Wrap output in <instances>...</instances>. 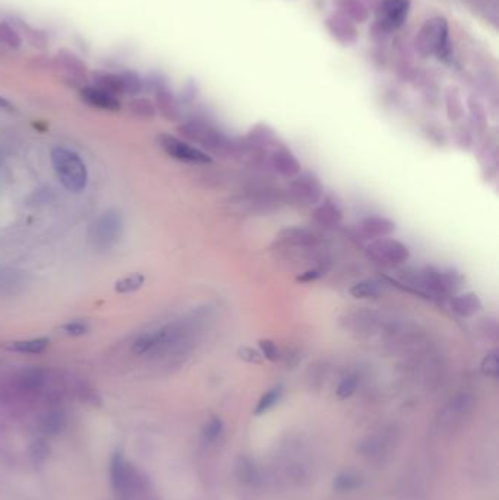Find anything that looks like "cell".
<instances>
[{
    "mask_svg": "<svg viewBox=\"0 0 499 500\" xmlns=\"http://www.w3.org/2000/svg\"><path fill=\"white\" fill-rule=\"evenodd\" d=\"M208 307H201L180 319L147 331L133 341L132 351L137 356H148L152 360L179 357L189 350L197 331L208 319Z\"/></svg>",
    "mask_w": 499,
    "mask_h": 500,
    "instance_id": "obj_1",
    "label": "cell"
},
{
    "mask_svg": "<svg viewBox=\"0 0 499 500\" xmlns=\"http://www.w3.org/2000/svg\"><path fill=\"white\" fill-rule=\"evenodd\" d=\"M110 485L119 500H132L147 492L148 478L125 458L122 451H116L110 461Z\"/></svg>",
    "mask_w": 499,
    "mask_h": 500,
    "instance_id": "obj_2",
    "label": "cell"
},
{
    "mask_svg": "<svg viewBox=\"0 0 499 500\" xmlns=\"http://www.w3.org/2000/svg\"><path fill=\"white\" fill-rule=\"evenodd\" d=\"M51 165L59 182L73 194H80L88 185V168L80 154L75 151L56 146L50 154Z\"/></svg>",
    "mask_w": 499,
    "mask_h": 500,
    "instance_id": "obj_3",
    "label": "cell"
},
{
    "mask_svg": "<svg viewBox=\"0 0 499 500\" xmlns=\"http://www.w3.org/2000/svg\"><path fill=\"white\" fill-rule=\"evenodd\" d=\"M180 133L192 142L199 144L207 151L220 157H238L242 156L243 144H236L216 127L204 122H190L180 127Z\"/></svg>",
    "mask_w": 499,
    "mask_h": 500,
    "instance_id": "obj_4",
    "label": "cell"
},
{
    "mask_svg": "<svg viewBox=\"0 0 499 500\" xmlns=\"http://www.w3.org/2000/svg\"><path fill=\"white\" fill-rule=\"evenodd\" d=\"M463 280V275L454 268L425 266L421 271L413 274L407 284L433 296H447L454 294L462 287Z\"/></svg>",
    "mask_w": 499,
    "mask_h": 500,
    "instance_id": "obj_5",
    "label": "cell"
},
{
    "mask_svg": "<svg viewBox=\"0 0 499 500\" xmlns=\"http://www.w3.org/2000/svg\"><path fill=\"white\" fill-rule=\"evenodd\" d=\"M416 46L421 54L436 56L438 59H448L450 38L448 24L444 18H433L420 30L416 38Z\"/></svg>",
    "mask_w": 499,
    "mask_h": 500,
    "instance_id": "obj_6",
    "label": "cell"
},
{
    "mask_svg": "<svg viewBox=\"0 0 499 500\" xmlns=\"http://www.w3.org/2000/svg\"><path fill=\"white\" fill-rule=\"evenodd\" d=\"M123 220L118 211H107L95 220L88 232V239L94 249L106 252L116 246L122 237Z\"/></svg>",
    "mask_w": 499,
    "mask_h": 500,
    "instance_id": "obj_7",
    "label": "cell"
},
{
    "mask_svg": "<svg viewBox=\"0 0 499 500\" xmlns=\"http://www.w3.org/2000/svg\"><path fill=\"white\" fill-rule=\"evenodd\" d=\"M368 258L378 263L398 266L410 259V249L400 240L391 237H382L372 240L366 246Z\"/></svg>",
    "mask_w": 499,
    "mask_h": 500,
    "instance_id": "obj_8",
    "label": "cell"
},
{
    "mask_svg": "<svg viewBox=\"0 0 499 500\" xmlns=\"http://www.w3.org/2000/svg\"><path fill=\"white\" fill-rule=\"evenodd\" d=\"M290 195L303 206H315L324 199V186L314 171H300L290 183Z\"/></svg>",
    "mask_w": 499,
    "mask_h": 500,
    "instance_id": "obj_9",
    "label": "cell"
},
{
    "mask_svg": "<svg viewBox=\"0 0 499 500\" xmlns=\"http://www.w3.org/2000/svg\"><path fill=\"white\" fill-rule=\"evenodd\" d=\"M160 146L164 149L166 154L171 158H175L178 161L182 163H190V164H209L213 163V158H211L209 154L204 152L199 148L192 146L190 144L176 138L171 137V135H161L159 138Z\"/></svg>",
    "mask_w": 499,
    "mask_h": 500,
    "instance_id": "obj_10",
    "label": "cell"
},
{
    "mask_svg": "<svg viewBox=\"0 0 499 500\" xmlns=\"http://www.w3.org/2000/svg\"><path fill=\"white\" fill-rule=\"evenodd\" d=\"M410 9L409 0H382L378 6V24L386 31L398 30L407 19Z\"/></svg>",
    "mask_w": 499,
    "mask_h": 500,
    "instance_id": "obj_11",
    "label": "cell"
},
{
    "mask_svg": "<svg viewBox=\"0 0 499 500\" xmlns=\"http://www.w3.org/2000/svg\"><path fill=\"white\" fill-rule=\"evenodd\" d=\"M270 165L285 179H293L302 171V165L295 154L284 145H277L270 152Z\"/></svg>",
    "mask_w": 499,
    "mask_h": 500,
    "instance_id": "obj_12",
    "label": "cell"
},
{
    "mask_svg": "<svg viewBox=\"0 0 499 500\" xmlns=\"http://www.w3.org/2000/svg\"><path fill=\"white\" fill-rule=\"evenodd\" d=\"M277 239L281 244L295 247H314L321 242V237L315 230L299 225L284 227L278 233Z\"/></svg>",
    "mask_w": 499,
    "mask_h": 500,
    "instance_id": "obj_13",
    "label": "cell"
},
{
    "mask_svg": "<svg viewBox=\"0 0 499 500\" xmlns=\"http://www.w3.org/2000/svg\"><path fill=\"white\" fill-rule=\"evenodd\" d=\"M360 232L366 239H382V237H390L393 233H395L397 224L382 215H368L360 221Z\"/></svg>",
    "mask_w": 499,
    "mask_h": 500,
    "instance_id": "obj_14",
    "label": "cell"
},
{
    "mask_svg": "<svg viewBox=\"0 0 499 500\" xmlns=\"http://www.w3.org/2000/svg\"><path fill=\"white\" fill-rule=\"evenodd\" d=\"M37 427L42 436L53 437L61 435L66 427V414L59 407L47 408L37 420Z\"/></svg>",
    "mask_w": 499,
    "mask_h": 500,
    "instance_id": "obj_15",
    "label": "cell"
},
{
    "mask_svg": "<svg viewBox=\"0 0 499 500\" xmlns=\"http://www.w3.org/2000/svg\"><path fill=\"white\" fill-rule=\"evenodd\" d=\"M472 407H473V399L469 395H458L443 411L441 423H443L444 426H448L450 429L455 427L472 413L473 410Z\"/></svg>",
    "mask_w": 499,
    "mask_h": 500,
    "instance_id": "obj_16",
    "label": "cell"
},
{
    "mask_svg": "<svg viewBox=\"0 0 499 500\" xmlns=\"http://www.w3.org/2000/svg\"><path fill=\"white\" fill-rule=\"evenodd\" d=\"M27 287L25 273L15 268H0V297H15Z\"/></svg>",
    "mask_w": 499,
    "mask_h": 500,
    "instance_id": "obj_17",
    "label": "cell"
},
{
    "mask_svg": "<svg viewBox=\"0 0 499 500\" xmlns=\"http://www.w3.org/2000/svg\"><path fill=\"white\" fill-rule=\"evenodd\" d=\"M450 307L460 318H472L482 312L483 303L476 293L467 292L462 294H452L450 297Z\"/></svg>",
    "mask_w": 499,
    "mask_h": 500,
    "instance_id": "obj_18",
    "label": "cell"
},
{
    "mask_svg": "<svg viewBox=\"0 0 499 500\" xmlns=\"http://www.w3.org/2000/svg\"><path fill=\"white\" fill-rule=\"evenodd\" d=\"M314 218L319 225L331 228L337 227L343 221L344 213L341 206L333 198L324 196L321 204H318L314 211Z\"/></svg>",
    "mask_w": 499,
    "mask_h": 500,
    "instance_id": "obj_19",
    "label": "cell"
},
{
    "mask_svg": "<svg viewBox=\"0 0 499 500\" xmlns=\"http://www.w3.org/2000/svg\"><path fill=\"white\" fill-rule=\"evenodd\" d=\"M81 99L91 107L107 110V111H118L121 108V101L114 95L97 88V87H84L81 89Z\"/></svg>",
    "mask_w": 499,
    "mask_h": 500,
    "instance_id": "obj_20",
    "label": "cell"
},
{
    "mask_svg": "<svg viewBox=\"0 0 499 500\" xmlns=\"http://www.w3.org/2000/svg\"><path fill=\"white\" fill-rule=\"evenodd\" d=\"M50 345L49 338H32V339H18L6 342L4 347L13 353L21 354H42Z\"/></svg>",
    "mask_w": 499,
    "mask_h": 500,
    "instance_id": "obj_21",
    "label": "cell"
},
{
    "mask_svg": "<svg viewBox=\"0 0 499 500\" xmlns=\"http://www.w3.org/2000/svg\"><path fill=\"white\" fill-rule=\"evenodd\" d=\"M94 81H95V87L114 95V97L125 94L122 75L109 73V72H97V73H94Z\"/></svg>",
    "mask_w": 499,
    "mask_h": 500,
    "instance_id": "obj_22",
    "label": "cell"
},
{
    "mask_svg": "<svg viewBox=\"0 0 499 500\" xmlns=\"http://www.w3.org/2000/svg\"><path fill=\"white\" fill-rule=\"evenodd\" d=\"M49 456H50V445L47 442V437L38 436V437L32 439L30 446H28L30 463L34 467H42L46 464Z\"/></svg>",
    "mask_w": 499,
    "mask_h": 500,
    "instance_id": "obj_23",
    "label": "cell"
},
{
    "mask_svg": "<svg viewBox=\"0 0 499 500\" xmlns=\"http://www.w3.org/2000/svg\"><path fill=\"white\" fill-rule=\"evenodd\" d=\"M72 388H73L75 395L78 396V399H81L82 402L88 404V406L95 407V408L103 406L101 395L99 394L97 389H95L94 387H91V385H90L88 382L78 379V380L73 382Z\"/></svg>",
    "mask_w": 499,
    "mask_h": 500,
    "instance_id": "obj_24",
    "label": "cell"
},
{
    "mask_svg": "<svg viewBox=\"0 0 499 500\" xmlns=\"http://www.w3.org/2000/svg\"><path fill=\"white\" fill-rule=\"evenodd\" d=\"M350 296L359 300L376 299L382 293V284L376 280H363L353 284L349 290Z\"/></svg>",
    "mask_w": 499,
    "mask_h": 500,
    "instance_id": "obj_25",
    "label": "cell"
},
{
    "mask_svg": "<svg viewBox=\"0 0 499 500\" xmlns=\"http://www.w3.org/2000/svg\"><path fill=\"white\" fill-rule=\"evenodd\" d=\"M276 141L277 137L274 130L264 125H258L252 127L247 133V145H251L252 148H265L268 145L276 144Z\"/></svg>",
    "mask_w": 499,
    "mask_h": 500,
    "instance_id": "obj_26",
    "label": "cell"
},
{
    "mask_svg": "<svg viewBox=\"0 0 499 500\" xmlns=\"http://www.w3.org/2000/svg\"><path fill=\"white\" fill-rule=\"evenodd\" d=\"M157 104H159V108L163 113L164 118H167L168 120L179 119V110H178L176 101L167 89L160 88L157 91Z\"/></svg>",
    "mask_w": 499,
    "mask_h": 500,
    "instance_id": "obj_27",
    "label": "cell"
},
{
    "mask_svg": "<svg viewBox=\"0 0 499 500\" xmlns=\"http://www.w3.org/2000/svg\"><path fill=\"white\" fill-rule=\"evenodd\" d=\"M283 396V387L281 385H277V387H273L271 389H268L262 396L261 399L258 401L257 404V407L254 410V414L255 415H261L266 411H270L274 406H277L278 401L281 399Z\"/></svg>",
    "mask_w": 499,
    "mask_h": 500,
    "instance_id": "obj_28",
    "label": "cell"
},
{
    "mask_svg": "<svg viewBox=\"0 0 499 500\" xmlns=\"http://www.w3.org/2000/svg\"><path fill=\"white\" fill-rule=\"evenodd\" d=\"M145 284V275L144 274H132L129 277H125L119 280L114 285V290L121 294H128L140 290V288Z\"/></svg>",
    "mask_w": 499,
    "mask_h": 500,
    "instance_id": "obj_29",
    "label": "cell"
},
{
    "mask_svg": "<svg viewBox=\"0 0 499 500\" xmlns=\"http://www.w3.org/2000/svg\"><path fill=\"white\" fill-rule=\"evenodd\" d=\"M359 380H360V377H359L356 373L344 376V377L340 380L338 387H337V389H335L337 398L341 399V401L350 398V396L356 392V389H357V387H359Z\"/></svg>",
    "mask_w": 499,
    "mask_h": 500,
    "instance_id": "obj_30",
    "label": "cell"
},
{
    "mask_svg": "<svg viewBox=\"0 0 499 500\" xmlns=\"http://www.w3.org/2000/svg\"><path fill=\"white\" fill-rule=\"evenodd\" d=\"M59 61L63 62L65 68L73 78H82V76H85V65H82V62L75 54L62 51V54L59 53Z\"/></svg>",
    "mask_w": 499,
    "mask_h": 500,
    "instance_id": "obj_31",
    "label": "cell"
},
{
    "mask_svg": "<svg viewBox=\"0 0 499 500\" xmlns=\"http://www.w3.org/2000/svg\"><path fill=\"white\" fill-rule=\"evenodd\" d=\"M129 110L140 119H152L156 116V107L147 99H137L129 104Z\"/></svg>",
    "mask_w": 499,
    "mask_h": 500,
    "instance_id": "obj_32",
    "label": "cell"
},
{
    "mask_svg": "<svg viewBox=\"0 0 499 500\" xmlns=\"http://www.w3.org/2000/svg\"><path fill=\"white\" fill-rule=\"evenodd\" d=\"M0 44H5L12 49H18L23 44L21 37L6 23H0Z\"/></svg>",
    "mask_w": 499,
    "mask_h": 500,
    "instance_id": "obj_33",
    "label": "cell"
},
{
    "mask_svg": "<svg viewBox=\"0 0 499 500\" xmlns=\"http://www.w3.org/2000/svg\"><path fill=\"white\" fill-rule=\"evenodd\" d=\"M258 347H259V353L262 354V357L265 360L277 361V360L281 358V353H280L278 345L270 338H261L258 341Z\"/></svg>",
    "mask_w": 499,
    "mask_h": 500,
    "instance_id": "obj_34",
    "label": "cell"
},
{
    "mask_svg": "<svg viewBox=\"0 0 499 500\" xmlns=\"http://www.w3.org/2000/svg\"><path fill=\"white\" fill-rule=\"evenodd\" d=\"M123 80V88H125V94H130L135 95L138 92H141L142 89V80L140 78V75L135 72H126L122 75Z\"/></svg>",
    "mask_w": 499,
    "mask_h": 500,
    "instance_id": "obj_35",
    "label": "cell"
},
{
    "mask_svg": "<svg viewBox=\"0 0 499 500\" xmlns=\"http://www.w3.org/2000/svg\"><path fill=\"white\" fill-rule=\"evenodd\" d=\"M61 330L69 337H81L90 331V325L85 320L76 319V320H70V322L65 323Z\"/></svg>",
    "mask_w": 499,
    "mask_h": 500,
    "instance_id": "obj_36",
    "label": "cell"
},
{
    "mask_svg": "<svg viewBox=\"0 0 499 500\" xmlns=\"http://www.w3.org/2000/svg\"><path fill=\"white\" fill-rule=\"evenodd\" d=\"M221 432H223V423H221L220 418L216 417V418L209 420V421L207 423V426H205L202 435H204L205 440L214 442V440L221 435Z\"/></svg>",
    "mask_w": 499,
    "mask_h": 500,
    "instance_id": "obj_37",
    "label": "cell"
},
{
    "mask_svg": "<svg viewBox=\"0 0 499 500\" xmlns=\"http://www.w3.org/2000/svg\"><path fill=\"white\" fill-rule=\"evenodd\" d=\"M238 357L246 363H254V364H261L264 361V357L259 353V350H255L252 347H246V345L238 349Z\"/></svg>",
    "mask_w": 499,
    "mask_h": 500,
    "instance_id": "obj_38",
    "label": "cell"
},
{
    "mask_svg": "<svg viewBox=\"0 0 499 500\" xmlns=\"http://www.w3.org/2000/svg\"><path fill=\"white\" fill-rule=\"evenodd\" d=\"M325 273H327V268H325L324 265H319V266L308 269V271H304L300 275H297L296 281H299V282H312V281H316L321 277H324Z\"/></svg>",
    "mask_w": 499,
    "mask_h": 500,
    "instance_id": "obj_39",
    "label": "cell"
},
{
    "mask_svg": "<svg viewBox=\"0 0 499 500\" xmlns=\"http://www.w3.org/2000/svg\"><path fill=\"white\" fill-rule=\"evenodd\" d=\"M482 370L485 372V375L496 377V375H498V356H496V351H492V353H489L485 357L483 364H482Z\"/></svg>",
    "mask_w": 499,
    "mask_h": 500,
    "instance_id": "obj_40",
    "label": "cell"
},
{
    "mask_svg": "<svg viewBox=\"0 0 499 500\" xmlns=\"http://www.w3.org/2000/svg\"><path fill=\"white\" fill-rule=\"evenodd\" d=\"M0 110L15 111V106H13L9 100H6V99H4V97H0Z\"/></svg>",
    "mask_w": 499,
    "mask_h": 500,
    "instance_id": "obj_41",
    "label": "cell"
}]
</instances>
